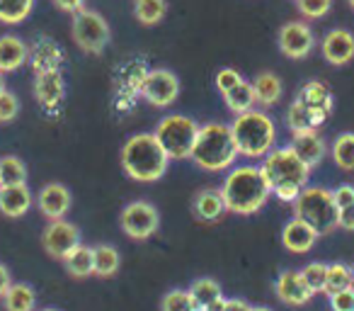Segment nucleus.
<instances>
[{"label":"nucleus","mask_w":354,"mask_h":311,"mask_svg":"<svg viewBox=\"0 0 354 311\" xmlns=\"http://www.w3.org/2000/svg\"><path fill=\"white\" fill-rule=\"evenodd\" d=\"M218 190H221L228 212L241 214V217H250V214L260 212L272 195L260 166H236V168H231Z\"/></svg>","instance_id":"f257e3e1"},{"label":"nucleus","mask_w":354,"mask_h":311,"mask_svg":"<svg viewBox=\"0 0 354 311\" xmlns=\"http://www.w3.org/2000/svg\"><path fill=\"white\" fill-rule=\"evenodd\" d=\"M260 170L265 175L267 185H270L272 195L279 202H291V204L296 202V197L308 185L310 178V168L296 156V151L291 146L274 148V151L267 153Z\"/></svg>","instance_id":"f03ea898"},{"label":"nucleus","mask_w":354,"mask_h":311,"mask_svg":"<svg viewBox=\"0 0 354 311\" xmlns=\"http://www.w3.org/2000/svg\"><path fill=\"white\" fill-rule=\"evenodd\" d=\"M119 159H122L124 173L131 180H138V183H156L167 173V166H170V159L165 156L153 132H141L129 136L124 141Z\"/></svg>","instance_id":"7ed1b4c3"},{"label":"nucleus","mask_w":354,"mask_h":311,"mask_svg":"<svg viewBox=\"0 0 354 311\" xmlns=\"http://www.w3.org/2000/svg\"><path fill=\"white\" fill-rule=\"evenodd\" d=\"M238 156L241 153H238L231 124L207 122L199 127L197 141H194L189 159L207 173H223V170H231L236 166Z\"/></svg>","instance_id":"20e7f679"},{"label":"nucleus","mask_w":354,"mask_h":311,"mask_svg":"<svg viewBox=\"0 0 354 311\" xmlns=\"http://www.w3.org/2000/svg\"><path fill=\"white\" fill-rule=\"evenodd\" d=\"M233 139H236L238 153L243 159H265L267 153L274 151L277 127L274 119L260 109H250L245 114H238L231 124Z\"/></svg>","instance_id":"39448f33"},{"label":"nucleus","mask_w":354,"mask_h":311,"mask_svg":"<svg viewBox=\"0 0 354 311\" xmlns=\"http://www.w3.org/2000/svg\"><path fill=\"white\" fill-rule=\"evenodd\" d=\"M294 217L310 224L320 236L333 233L337 229V207L333 202V190H325L320 185H306L294 202Z\"/></svg>","instance_id":"423d86ee"},{"label":"nucleus","mask_w":354,"mask_h":311,"mask_svg":"<svg viewBox=\"0 0 354 311\" xmlns=\"http://www.w3.org/2000/svg\"><path fill=\"white\" fill-rule=\"evenodd\" d=\"M199 127L192 117H185V114H167L158 122L156 127V139L162 146L165 156L170 161H183L192 156L194 141H197Z\"/></svg>","instance_id":"0eeeda50"},{"label":"nucleus","mask_w":354,"mask_h":311,"mask_svg":"<svg viewBox=\"0 0 354 311\" xmlns=\"http://www.w3.org/2000/svg\"><path fill=\"white\" fill-rule=\"evenodd\" d=\"M71 32H73L78 49H83L85 54H102L112 37L107 20L97 10H80L78 15H73Z\"/></svg>","instance_id":"6e6552de"},{"label":"nucleus","mask_w":354,"mask_h":311,"mask_svg":"<svg viewBox=\"0 0 354 311\" xmlns=\"http://www.w3.org/2000/svg\"><path fill=\"white\" fill-rule=\"evenodd\" d=\"M119 226L127 233L129 238H136V241H146L160 226V214L146 199H136V202H129L127 207L119 214Z\"/></svg>","instance_id":"1a4fd4ad"},{"label":"nucleus","mask_w":354,"mask_h":311,"mask_svg":"<svg viewBox=\"0 0 354 311\" xmlns=\"http://www.w3.org/2000/svg\"><path fill=\"white\" fill-rule=\"evenodd\" d=\"M141 95L153 107H170L180 98V78L170 69H153L143 75Z\"/></svg>","instance_id":"9d476101"},{"label":"nucleus","mask_w":354,"mask_h":311,"mask_svg":"<svg viewBox=\"0 0 354 311\" xmlns=\"http://www.w3.org/2000/svg\"><path fill=\"white\" fill-rule=\"evenodd\" d=\"M279 51L286 56V59H294V61H301L306 56H310V51L315 49V37H313V30H310L306 22L301 20H294V22H286L281 25L279 30Z\"/></svg>","instance_id":"9b49d317"},{"label":"nucleus","mask_w":354,"mask_h":311,"mask_svg":"<svg viewBox=\"0 0 354 311\" xmlns=\"http://www.w3.org/2000/svg\"><path fill=\"white\" fill-rule=\"evenodd\" d=\"M41 246L51 258H61L64 260L73 248L80 246V231L75 224L66 222V219H56L41 233Z\"/></svg>","instance_id":"f8f14e48"},{"label":"nucleus","mask_w":354,"mask_h":311,"mask_svg":"<svg viewBox=\"0 0 354 311\" xmlns=\"http://www.w3.org/2000/svg\"><path fill=\"white\" fill-rule=\"evenodd\" d=\"M37 207L44 214L49 222H56V219H66V214L73 207V195L66 185L61 183H46L44 188L37 195Z\"/></svg>","instance_id":"ddd939ff"},{"label":"nucleus","mask_w":354,"mask_h":311,"mask_svg":"<svg viewBox=\"0 0 354 311\" xmlns=\"http://www.w3.org/2000/svg\"><path fill=\"white\" fill-rule=\"evenodd\" d=\"M35 98L37 103L41 105L44 109L54 112L64 105L66 98V80L64 73L59 71H46V73H37L35 78Z\"/></svg>","instance_id":"4468645a"},{"label":"nucleus","mask_w":354,"mask_h":311,"mask_svg":"<svg viewBox=\"0 0 354 311\" xmlns=\"http://www.w3.org/2000/svg\"><path fill=\"white\" fill-rule=\"evenodd\" d=\"M320 51H323V59L330 66L349 64L354 59V35L349 30H344V27H335L323 37Z\"/></svg>","instance_id":"2eb2a0df"},{"label":"nucleus","mask_w":354,"mask_h":311,"mask_svg":"<svg viewBox=\"0 0 354 311\" xmlns=\"http://www.w3.org/2000/svg\"><path fill=\"white\" fill-rule=\"evenodd\" d=\"M318 236H320V233L315 231L310 224H306L304 219L294 217V219H289V222L284 224V229H281V246H284L289 253L304 256V253H308L310 248L315 246Z\"/></svg>","instance_id":"dca6fc26"},{"label":"nucleus","mask_w":354,"mask_h":311,"mask_svg":"<svg viewBox=\"0 0 354 311\" xmlns=\"http://www.w3.org/2000/svg\"><path fill=\"white\" fill-rule=\"evenodd\" d=\"M274 292H277V296H279V301H284V304H289V306H306L313 299V292L306 287L301 272H294V270H284L277 277Z\"/></svg>","instance_id":"f3484780"},{"label":"nucleus","mask_w":354,"mask_h":311,"mask_svg":"<svg viewBox=\"0 0 354 311\" xmlns=\"http://www.w3.org/2000/svg\"><path fill=\"white\" fill-rule=\"evenodd\" d=\"M291 148H294L296 156H299V159L304 161L310 170H313L315 166L325 159V153H328V143H325V139L320 136L318 129H313V132H304V134H294Z\"/></svg>","instance_id":"a211bd4d"},{"label":"nucleus","mask_w":354,"mask_h":311,"mask_svg":"<svg viewBox=\"0 0 354 311\" xmlns=\"http://www.w3.org/2000/svg\"><path fill=\"white\" fill-rule=\"evenodd\" d=\"M30 64L35 73H46V71H59L64 64V49L49 37H39L37 44L30 49Z\"/></svg>","instance_id":"6ab92c4d"},{"label":"nucleus","mask_w":354,"mask_h":311,"mask_svg":"<svg viewBox=\"0 0 354 311\" xmlns=\"http://www.w3.org/2000/svg\"><path fill=\"white\" fill-rule=\"evenodd\" d=\"M30 61V46L17 35L0 37V73H15Z\"/></svg>","instance_id":"aec40b11"},{"label":"nucleus","mask_w":354,"mask_h":311,"mask_svg":"<svg viewBox=\"0 0 354 311\" xmlns=\"http://www.w3.org/2000/svg\"><path fill=\"white\" fill-rule=\"evenodd\" d=\"M35 204V197H32V190L25 185H6L0 188V212L10 219L25 217L27 212Z\"/></svg>","instance_id":"412c9836"},{"label":"nucleus","mask_w":354,"mask_h":311,"mask_svg":"<svg viewBox=\"0 0 354 311\" xmlns=\"http://www.w3.org/2000/svg\"><path fill=\"white\" fill-rule=\"evenodd\" d=\"M192 212L199 222L204 224H214L228 212L226 209V202H223V195L221 190L216 188H207L194 197V204H192Z\"/></svg>","instance_id":"4be33fe9"},{"label":"nucleus","mask_w":354,"mask_h":311,"mask_svg":"<svg viewBox=\"0 0 354 311\" xmlns=\"http://www.w3.org/2000/svg\"><path fill=\"white\" fill-rule=\"evenodd\" d=\"M296 100L304 103L306 107H310L313 112L323 114V117H328V114L333 112V93H330V88L323 80H308V83L299 90Z\"/></svg>","instance_id":"5701e85b"},{"label":"nucleus","mask_w":354,"mask_h":311,"mask_svg":"<svg viewBox=\"0 0 354 311\" xmlns=\"http://www.w3.org/2000/svg\"><path fill=\"white\" fill-rule=\"evenodd\" d=\"M325 119H328V117L313 112V109L306 107V105L299 103V100H294V103L289 105V109H286V124H289V129L294 134L313 132V129H318Z\"/></svg>","instance_id":"b1692460"},{"label":"nucleus","mask_w":354,"mask_h":311,"mask_svg":"<svg viewBox=\"0 0 354 311\" xmlns=\"http://www.w3.org/2000/svg\"><path fill=\"white\" fill-rule=\"evenodd\" d=\"M252 90H255V100L265 107H272V105L279 103L281 93H284V85H281V78L272 71H262V73L255 75L252 80Z\"/></svg>","instance_id":"393cba45"},{"label":"nucleus","mask_w":354,"mask_h":311,"mask_svg":"<svg viewBox=\"0 0 354 311\" xmlns=\"http://www.w3.org/2000/svg\"><path fill=\"white\" fill-rule=\"evenodd\" d=\"M3 304H6V311H35L37 304L35 287L25 285V282H15L6 292V296H3Z\"/></svg>","instance_id":"a878e982"},{"label":"nucleus","mask_w":354,"mask_h":311,"mask_svg":"<svg viewBox=\"0 0 354 311\" xmlns=\"http://www.w3.org/2000/svg\"><path fill=\"white\" fill-rule=\"evenodd\" d=\"M187 292L192 294L197 311H207L214 301H218L223 296L221 294V285H218L216 280H212V277H199V280H194L192 285H189Z\"/></svg>","instance_id":"bb28decb"},{"label":"nucleus","mask_w":354,"mask_h":311,"mask_svg":"<svg viewBox=\"0 0 354 311\" xmlns=\"http://www.w3.org/2000/svg\"><path fill=\"white\" fill-rule=\"evenodd\" d=\"M93 260H95L93 275H97V277L117 275L119 265H122L119 251L114 246H109V243H100V246H93Z\"/></svg>","instance_id":"cd10ccee"},{"label":"nucleus","mask_w":354,"mask_h":311,"mask_svg":"<svg viewBox=\"0 0 354 311\" xmlns=\"http://www.w3.org/2000/svg\"><path fill=\"white\" fill-rule=\"evenodd\" d=\"M64 265H66V270H68V275H73V277L93 275V270H95L93 248L83 246V243H80L78 248H73V251H71L68 256L64 258Z\"/></svg>","instance_id":"c85d7f7f"},{"label":"nucleus","mask_w":354,"mask_h":311,"mask_svg":"<svg viewBox=\"0 0 354 311\" xmlns=\"http://www.w3.org/2000/svg\"><path fill=\"white\" fill-rule=\"evenodd\" d=\"M223 100H226L228 109H231L233 114H245L250 112V109H255V90H252V83H248V80H243L241 85H236V88L231 90V93L223 95Z\"/></svg>","instance_id":"c756f323"},{"label":"nucleus","mask_w":354,"mask_h":311,"mask_svg":"<svg viewBox=\"0 0 354 311\" xmlns=\"http://www.w3.org/2000/svg\"><path fill=\"white\" fill-rule=\"evenodd\" d=\"M133 15L146 27L158 25L167 15V0H136L133 3Z\"/></svg>","instance_id":"7c9ffc66"},{"label":"nucleus","mask_w":354,"mask_h":311,"mask_svg":"<svg viewBox=\"0 0 354 311\" xmlns=\"http://www.w3.org/2000/svg\"><path fill=\"white\" fill-rule=\"evenodd\" d=\"M35 10V0H0V22L20 25Z\"/></svg>","instance_id":"2f4dec72"},{"label":"nucleus","mask_w":354,"mask_h":311,"mask_svg":"<svg viewBox=\"0 0 354 311\" xmlns=\"http://www.w3.org/2000/svg\"><path fill=\"white\" fill-rule=\"evenodd\" d=\"M354 285V272L344 263H330L328 265V277H325V294H335V292H342L347 287Z\"/></svg>","instance_id":"473e14b6"},{"label":"nucleus","mask_w":354,"mask_h":311,"mask_svg":"<svg viewBox=\"0 0 354 311\" xmlns=\"http://www.w3.org/2000/svg\"><path fill=\"white\" fill-rule=\"evenodd\" d=\"M27 183V166L17 156H3L0 159V188L6 185H25Z\"/></svg>","instance_id":"72a5a7b5"},{"label":"nucleus","mask_w":354,"mask_h":311,"mask_svg":"<svg viewBox=\"0 0 354 311\" xmlns=\"http://www.w3.org/2000/svg\"><path fill=\"white\" fill-rule=\"evenodd\" d=\"M333 161L337 168L354 170V134L344 132L333 141Z\"/></svg>","instance_id":"f704fd0d"},{"label":"nucleus","mask_w":354,"mask_h":311,"mask_svg":"<svg viewBox=\"0 0 354 311\" xmlns=\"http://www.w3.org/2000/svg\"><path fill=\"white\" fill-rule=\"evenodd\" d=\"M301 277H304L306 287H308L313 294H318V292H325V277H328V265L325 263H308V265L304 267V270H299Z\"/></svg>","instance_id":"c9c22d12"},{"label":"nucleus","mask_w":354,"mask_h":311,"mask_svg":"<svg viewBox=\"0 0 354 311\" xmlns=\"http://www.w3.org/2000/svg\"><path fill=\"white\" fill-rule=\"evenodd\" d=\"M160 311H197L187 290H172L160 299Z\"/></svg>","instance_id":"e433bc0d"},{"label":"nucleus","mask_w":354,"mask_h":311,"mask_svg":"<svg viewBox=\"0 0 354 311\" xmlns=\"http://www.w3.org/2000/svg\"><path fill=\"white\" fill-rule=\"evenodd\" d=\"M296 8L308 20H320V17H325L330 12L333 0H296Z\"/></svg>","instance_id":"4c0bfd02"},{"label":"nucleus","mask_w":354,"mask_h":311,"mask_svg":"<svg viewBox=\"0 0 354 311\" xmlns=\"http://www.w3.org/2000/svg\"><path fill=\"white\" fill-rule=\"evenodd\" d=\"M20 114V100H17L15 93L6 90V93H0V122L8 124Z\"/></svg>","instance_id":"58836bf2"},{"label":"nucleus","mask_w":354,"mask_h":311,"mask_svg":"<svg viewBox=\"0 0 354 311\" xmlns=\"http://www.w3.org/2000/svg\"><path fill=\"white\" fill-rule=\"evenodd\" d=\"M243 83V75L238 73L236 69H221L216 73V88H218V93L221 95H226V93H231L233 88H236V85H241Z\"/></svg>","instance_id":"ea45409f"},{"label":"nucleus","mask_w":354,"mask_h":311,"mask_svg":"<svg viewBox=\"0 0 354 311\" xmlns=\"http://www.w3.org/2000/svg\"><path fill=\"white\" fill-rule=\"evenodd\" d=\"M330 306H333V311H354V285L330 294Z\"/></svg>","instance_id":"a19ab883"},{"label":"nucleus","mask_w":354,"mask_h":311,"mask_svg":"<svg viewBox=\"0 0 354 311\" xmlns=\"http://www.w3.org/2000/svg\"><path fill=\"white\" fill-rule=\"evenodd\" d=\"M333 202L337 209L352 207L354 204V188L352 185H339V188H335L333 190Z\"/></svg>","instance_id":"79ce46f5"},{"label":"nucleus","mask_w":354,"mask_h":311,"mask_svg":"<svg viewBox=\"0 0 354 311\" xmlns=\"http://www.w3.org/2000/svg\"><path fill=\"white\" fill-rule=\"evenodd\" d=\"M337 226L344 229V231H354V204L337 209Z\"/></svg>","instance_id":"37998d69"},{"label":"nucleus","mask_w":354,"mask_h":311,"mask_svg":"<svg viewBox=\"0 0 354 311\" xmlns=\"http://www.w3.org/2000/svg\"><path fill=\"white\" fill-rule=\"evenodd\" d=\"M54 6L64 12H71V15H78L80 10H85V0H54Z\"/></svg>","instance_id":"c03bdc74"},{"label":"nucleus","mask_w":354,"mask_h":311,"mask_svg":"<svg viewBox=\"0 0 354 311\" xmlns=\"http://www.w3.org/2000/svg\"><path fill=\"white\" fill-rule=\"evenodd\" d=\"M10 285H12V280H10V270H8L3 263H0V299L6 296V292L10 290Z\"/></svg>","instance_id":"a18cd8bd"},{"label":"nucleus","mask_w":354,"mask_h":311,"mask_svg":"<svg viewBox=\"0 0 354 311\" xmlns=\"http://www.w3.org/2000/svg\"><path fill=\"white\" fill-rule=\"evenodd\" d=\"M250 309L252 306L245 299H226V304H223V311H250Z\"/></svg>","instance_id":"49530a36"},{"label":"nucleus","mask_w":354,"mask_h":311,"mask_svg":"<svg viewBox=\"0 0 354 311\" xmlns=\"http://www.w3.org/2000/svg\"><path fill=\"white\" fill-rule=\"evenodd\" d=\"M6 78H3V73H0V93H6Z\"/></svg>","instance_id":"de8ad7c7"},{"label":"nucleus","mask_w":354,"mask_h":311,"mask_svg":"<svg viewBox=\"0 0 354 311\" xmlns=\"http://www.w3.org/2000/svg\"><path fill=\"white\" fill-rule=\"evenodd\" d=\"M250 311H272V309H267V306H252Z\"/></svg>","instance_id":"09e8293b"},{"label":"nucleus","mask_w":354,"mask_h":311,"mask_svg":"<svg viewBox=\"0 0 354 311\" xmlns=\"http://www.w3.org/2000/svg\"><path fill=\"white\" fill-rule=\"evenodd\" d=\"M347 3H349V8H352V10H354V0H347Z\"/></svg>","instance_id":"8fccbe9b"},{"label":"nucleus","mask_w":354,"mask_h":311,"mask_svg":"<svg viewBox=\"0 0 354 311\" xmlns=\"http://www.w3.org/2000/svg\"><path fill=\"white\" fill-rule=\"evenodd\" d=\"M41 311H59V309H41Z\"/></svg>","instance_id":"3c124183"}]
</instances>
